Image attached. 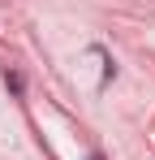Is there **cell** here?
Segmentation results:
<instances>
[{
  "label": "cell",
  "mask_w": 155,
  "mask_h": 160,
  "mask_svg": "<svg viewBox=\"0 0 155 160\" xmlns=\"http://www.w3.org/2000/svg\"><path fill=\"white\" fill-rule=\"evenodd\" d=\"M4 87H9L17 100H22V91H26V82H22V74H17V69H4Z\"/></svg>",
  "instance_id": "obj_1"
},
{
  "label": "cell",
  "mask_w": 155,
  "mask_h": 160,
  "mask_svg": "<svg viewBox=\"0 0 155 160\" xmlns=\"http://www.w3.org/2000/svg\"><path fill=\"white\" fill-rule=\"evenodd\" d=\"M86 160H103V156H99V152H91V156H86Z\"/></svg>",
  "instance_id": "obj_2"
}]
</instances>
